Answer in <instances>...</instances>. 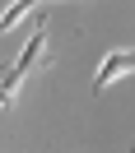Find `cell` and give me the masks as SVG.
<instances>
[{"label": "cell", "mask_w": 135, "mask_h": 153, "mask_svg": "<svg viewBox=\"0 0 135 153\" xmlns=\"http://www.w3.org/2000/svg\"><path fill=\"white\" fill-rule=\"evenodd\" d=\"M51 65V33H47V14H33V33H28V42H23V51H19V60H14V70H19L23 79L33 74V70H47Z\"/></svg>", "instance_id": "cell-1"}, {"label": "cell", "mask_w": 135, "mask_h": 153, "mask_svg": "<svg viewBox=\"0 0 135 153\" xmlns=\"http://www.w3.org/2000/svg\"><path fill=\"white\" fill-rule=\"evenodd\" d=\"M126 74H135V51H130V47H116V51H107V56H103V65H98L93 93H107V88H112L116 79H126Z\"/></svg>", "instance_id": "cell-2"}, {"label": "cell", "mask_w": 135, "mask_h": 153, "mask_svg": "<svg viewBox=\"0 0 135 153\" xmlns=\"http://www.w3.org/2000/svg\"><path fill=\"white\" fill-rule=\"evenodd\" d=\"M19 84H23V74H19V70H14V65H0V111H5V107H14Z\"/></svg>", "instance_id": "cell-3"}, {"label": "cell", "mask_w": 135, "mask_h": 153, "mask_svg": "<svg viewBox=\"0 0 135 153\" xmlns=\"http://www.w3.org/2000/svg\"><path fill=\"white\" fill-rule=\"evenodd\" d=\"M38 10H42V0H14L10 10L0 14V33H10V28H14V23H19V19H23V14H38Z\"/></svg>", "instance_id": "cell-4"}, {"label": "cell", "mask_w": 135, "mask_h": 153, "mask_svg": "<svg viewBox=\"0 0 135 153\" xmlns=\"http://www.w3.org/2000/svg\"><path fill=\"white\" fill-rule=\"evenodd\" d=\"M130 153H135V149H130Z\"/></svg>", "instance_id": "cell-5"}]
</instances>
